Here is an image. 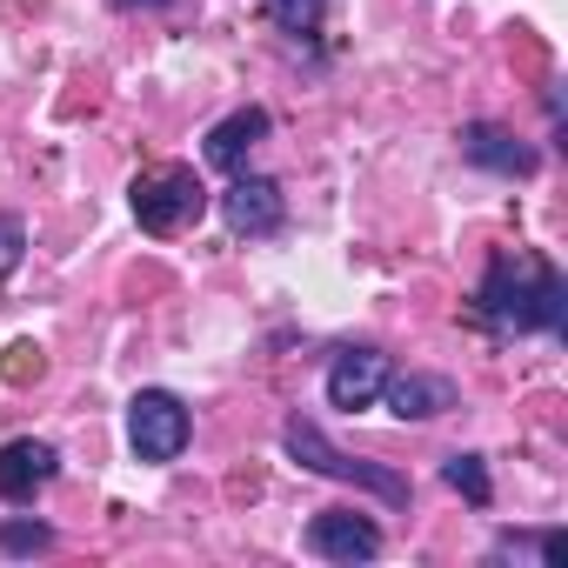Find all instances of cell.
<instances>
[{
	"mask_svg": "<svg viewBox=\"0 0 568 568\" xmlns=\"http://www.w3.org/2000/svg\"><path fill=\"white\" fill-rule=\"evenodd\" d=\"M468 315L488 328V335H561L568 328V281L548 254H528V247H501L481 281H475V302Z\"/></svg>",
	"mask_w": 568,
	"mask_h": 568,
	"instance_id": "obj_1",
	"label": "cell"
},
{
	"mask_svg": "<svg viewBox=\"0 0 568 568\" xmlns=\"http://www.w3.org/2000/svg\"><path fill=\"white\" fill-rule=\"evenodd\" d=\"M281 448H288L302 468H315V475H328V481H355V488H368L375 501H388V508H408V475H395V468H382V462H362V455H348V448H335L308 415H288L281 422Z\"/></svg>",
	"mask_w": 568,
	"mask_h": 568,
	"instance_id": "obj_2",
	"label": "cell"
},
{
	"mask_svg": "<svg viewBox=\"0 0 568 568\" xmlns=\"http://www.w3.org/2000/svg\"><path fill=\"white\" fill-rule=\"evenodd\" d=\"M128 201H134L141 234H181L187 221H201V214H207V187H201V174H194V168H181V161L134 174Z\"/></svg>",
	"mask_w": 568,
	"mask_h": 568,
	"instance_id": "obj_3",
	"label": "cell"
},
{
	"mask_svg": "<svg viewBox=\"0 0 568 568\" xmlns=\"http://www.w3.org/2000/svg\"><path fill=\"white\" fill-rule=\"evenodd\" d=\"M187 435H194V422H187V402L174 388H134V402H128V448L141 462H174L187 448Z\"/></svg>",
	"mask_w": 568,
	"mask_h": 568,
	"instance_id": "obj_4",
	"label": "cell"
},
{
	"mask_svg": "<svg viewBox=\"0 0 568 568\" xmlns=\"http://www.w3.org/2000/svg\"><path fill=\"white\" fill-rule=\"evenodd\" d=\"M462 161L468 168H481V174H501V181H528L535 168H541V154L521 141V134H508L501 121H462Z\"/></svg>",
	"mask_w": 568,
	"mask_h": 568,
	"instance_id": "obj_5",
	"label": "cell"
},
{
	"mask_svg": "<svg viewBox=\"0 0 568 568\" xmlns=\"http://www.w3.org/2000/svg\"><path fill=\"white\" fill-rule=\"evenodd\" d=\"M308 555H322V561H342V568H355V561H375L382 555V528L368 521V515H355V508H322L315 521H308Z\"/></svg>",
	"mask_w": 568,
	"mask_h": 568,
	"instance_id": "obj_6",
	"label": "cell"
},
{
	"mask_svg": "<svg viewBox=\"0 0 568 568\" xmlns=\"http://www.w3.org/2000/svg\"><path fill=\"white\" fill-rule=\"evenodd\" d=\"M221 214H227V227L234 234H247V241H261V234H274L281 221H288V194H281V181H267V174H234V187L221 194Z\"/></svg>",
	"mask_w": 568,
	"mask_h": 568,
	"instance_id": "obj_7",
	"label": "cell"
},
{
	"mask_svg": "<svg viewBox=\"0 0 568 568\" xmlns=\"http://www.w3.org/2000/svg\"><path fill=\"white\" fill-rule=\"evenodd\" d=\"M382 382H388V355L382 348H342L335 362H328V408H342V415H355V408H375L382 402Z\"/></svg>",
	"mask_w": 568,
	"mask_h": 568,
	"instance_id": "obj_8",
	"label": "cell"
},
{
	"mask_svg": "<svg viewBox=\"0 0 568 568\" xmlns=\"http://www.w3.org/2000/svg\"><path fill=\"white\" fill-rule=\"evenodd\" d=\"M54 475H61V448L54 442L21 435V442L0 448V495H8V501H34Z\"/></svg>",
	"mask_w": 568,
	"mask_h": 568,
	"instance_id": "obj_9",
	"label": "cell"
},
{
	"mask_svg": "<svg viewBox=\"0 0 568 568\" xmlns=\"http://www.w3.org/2000/svg\"><path fill=\"white\" fill-rule=\"evenodd\" d=\"M267 128H274V121H267V108H234L227 121H214V128H207V148H201V154H207V168L241 174V168H247V154L267 141Z\"/></svg>",
	"mask_w": 568,
	"mask_h": 568,
	"instance_id": "obj_10",
	"label": "cell"
},
{
	"mask_svg": "<svg viewBox=\"0 0 568 568\" xmlns=\"http://www.w3.org/2000/svg\"><path fill=\"white\" fill-rule=\"evenodd\" d=\"M382 402H388V415H402V422H435V415L455 408V382H448V375H388V382H382Z\"/></svg>",
	"mask_w": 568,
	"mask_h": 568,
	"instance_id": "obj_11",
	"label": "cell"
},
{
	"mask_svg": "<svg viewBox=\"0 0 568 568\" xmlns=\"http://www.w3.org/2000/svg\"><path fill=\"white\" fill-rule=\"evenodd\" d=\"M442 481H448L468 508H488V501H495V481H488V462H481V455H448V462H442Z\"/></svg>",
	"mask_w": 568,
	"mask_h": 568,
	"instance_id": "obj_12",
	"label": "cell"
},
{
	"mask_svg": "<svg viewBox=\"0 0 568 568\" xmlns=\"http://www.w3.org/2000/svg\"><path fill=\"white\" fill-rule=\"evenodd\" d=\"M261 8H267V21L288 41H308L322 28V14H328V0H261Z\"/></svg>",
	"mask_w": 568,
	"mask_h": 568,
	"instance_id": "obj_13",
	"label": "cell"
},
{
	"mask_svg": "<svg viewBox=\"0 0 568 568\" xmlns=\"http://www.w3.org/2000/svg\"><path fill=\"white\" fill-rule=\"evenodd\" d=\"M48 548H54V528L48 521H28V515L0 521V555H48Z\"/></svg>",
	"mask_w": 568,
	"mask_h": 568,
	"instance_id": "obj_14",
	"label": "cell"
},
{
	"mask_svg": "<svg viewBox=\"0 0 568 568\" xmlns=\"http://www.w3.org/2000/svg\"><path fill=\"white\" fill-rule=\"evenodd\" d=\"M41 368H48L41 348H34V342H14L8 362H0V382H8V388H28V382H41Z\"/></svg>",
	"mask_w": 568,
	"mask_h": 568,
	"instance_id": "obj_15",
	"label": "cell"
},
{
	"mask_svg": "<svg viewBox=\"0 0 568 568\" xmlns=\"http://www.w3.org/2000/svg\"><path fill=\"white\" fill-rule=\"evenodd\" d=\"M21 254H28V227H21V214H0V281L21 267Z\"/></svg>",
	"mask_w": 568,
	"mask_h": 568,
	"instance_id": "obj_16",
	"label": "cell"
},
{
	"mask_svg": "<svg viewBox=\"0 0 568 568\" xmlns=\"http://www.w3.org/2000/svg\"><path fill=\"white\" fill-rule=\"evenodd\" d=\"M501 548H521V535H501ZM535 555H541V568H568V535L561 528H541L535 535Z\"/></svg>",
	"mask_w": 568,
	"mask_h": 568,
	"instance_id": "obj_17",
	"label": "cell"
},
{
	"mask_svg": "<svg viewBox=\"0 0 568 568\" xmlns=\"http://www.w3.org/2000/svg\"><path fill=\"white\" fill-rule=\"evenodd\" d=\"M121 14H141V8H168V0H114Z\"/></svg>",
	"mask_w": 568,
	"mask_h": 568,
	"instance_id": "obj_18",
	"label": "cell"
}]
</instances>
